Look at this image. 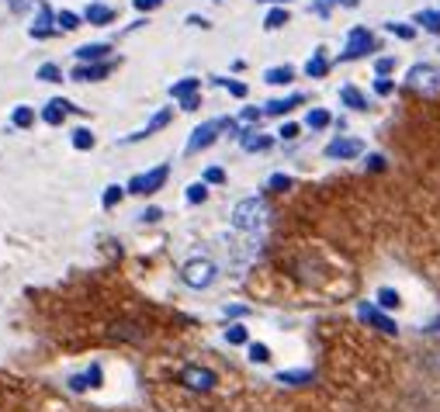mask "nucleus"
<instances>
[{
    "label": "nucleus",
    "instance_id": "nucleus-1",
    "mask_svg": "<svg viewBox=\"0 0 440 412\" xmlns=\"http://www.w3.org/2000/svg\"><path fill=\"white\" fill-rule=\"evenodd\" d=\"M267 218V205L260 198H243L239 205L233 208V226L239 232H257Z\"/></svg>",
    "mask_w": 440,
    "mask_h": 412
},
{
    "label": "nucleus",
    "instance_id": "nucleus-2",
    "mask_svg": "<svg viewBox=\"0 0 440 412\" xmlns=\"http://www.w3.org/2000/svg\"><path fill=\"white\" fill-rule=\"evenodd\" d=\"M371 52H378V38L364 25H357V28H350V35H347V49L340 52V63L364 59V56H371Z\"/></svg>",
    "mask_w": 440,
    "mask_h": 412
},
{
    "label": "nucleus",
    "instance_id": "nucleus-3",
    "mask_svg": "<svg viewBox=\"0 0 440 412\" xmlns=\"http://www.w3.org/2000/svg\"><path fill=\"white\" fill-rule=\"evenodd\" d=\"M167 177H170V167H167V163H156L153 170H146V174H135L125 191H129V194H142V198H146V194H156V191L167 184Z\"/></svg>",
    "mask_w": 440,
    "mask_h": 412
},
{
    "label": "nucleus",
    "instance_id": "nucleus-4",
    "mask_svg": "<svg viewBox=\"0 0 440 412\" xmlns=\"http://www.w3.org/2000/svg\"><path fill=\"white\" fill-rule=\"evenodd\" d=\"M406 87L419 90V94H437L440 90V70L434 63H416L413 70L406 73Z\"/></svg>",
    "mask_w": 440,
    "mask_h": 412
},
{
    "label": "nucleus",
    "instance_id": "nucleus-5",
    "mask_svg": "<svg viewBox=\"0 0 440 412\" xmlns=\"http://www.w3.org/2000/svg\"><path fill=\"white\" fill-rule=\"evenodd\" d=\"M215 263L211 260H191V263H184L181 267V281L187 284V287H194V291H201V287H208V284L215 281Z\"/></svg>",
    "mask_w": 440,
    "mask_h": 412
},
{
    "label": "nucleus",
    "instance_id": "nucleus-6",
    "mask_svg": "<svg viewBox=\"0 0 440 412\" xmlns=\"http://www.w3.org/2000/svg\"><path fill=\"white\" fill-rule=\"evenodd\" d=\"M177 385H184L187 391H211L215 388V371L201 367V364H187L177 374Z\"/></svg>",
    "mask_w": 440,
    "mask_h": 412
},
{
    "label": "nucleus",
    "instance_id": "nucleus-7",
    "mask_svg": "<svg viewBox=\"0 0 440 412\" xmlns=\"http://www.w3.org/2000/svg\"><path fill=\"white\" fill-rule=\"evenodd\" d=\"M219 132H222V118L201 122L198 129L191 132V139H187V156H194V153H201V149H208V146L219 139Z\"/></svg>",
    "mask_w": 440,
    "mask_h": 412
},
{
    "label": "nucleus",
    "instance_id": "nucleus-8",
    "mask_svg": "<svg viewBox=\"0 0 440 412\" xmlns=\"http://www.w3.org/2000/svg\"><path fill=\"white\" fill-rule=\"evenodd\" d=\"M357 315H361L364 322H367V326H374V329H382V333H385V336H395V333H399V326H395V319H389L385 312H382V309H374V305H367V302H364V305H357Z\"/></svg>",
    "mask_w": 440,
    "mask_h": 412
},
{
    "label": "nucleus",
    "instance_id": "nucleus-9",
    "mask_svg": "<svg viewBox=\"0 0 440 412\" xmlns=\"http://www.w3.org/2000/svg\"><path fill=\"white\" fill-rule=\"evenodd\" d=\"M170 118H174V107H163V111H156L153 118H150V125H146V129H139V132H132V135H125L122 142H125V146H129V142H142V139H150L153 132L167 129V125H170Z\"/></svg>",
    "mask_w": 440,
    "mask_h": 412
},
{
    "label": "nucleus",
    "instance_id": "nucleus-10",
    "mask_svg": "<svg viewBox=\"0 0 440 412\" xmlns=\"http://www.w3.org/2000/svg\"><path fill=\"white\" fill-rule=\"evenodd\" d=\"M59 28H56V14L49 11V4L46 0H38V18H35V25H31V38H49V35H56Z\"/></svg>",
    "mask_w": 440,
    "mask_h": 412
},
{
    "label": "nucleus",
    "instance_id": "nucleus-11",
    "mask_svg": "<svg viewBox=\"0 0 440 412\" xmlns=\"http://www.w3.org/2000/svg\"><path fill=\"white\" fill-rule=\"evenodd\" d=\"M364 153V142L361 139H333L330 146H326V156L330 159H354V156Z\"/></svg>",
    "mask_w": 440,
    "mask_h": 412
},
{
    "label": "nucleus",
    "instance_id": "nucleus-12",
    "mask_svg": "<svg viewBox=\"0 0 440 412\" xmlns=\"http://www.w3.org/2000/svg\"><path fill=\"white\" fill-rule=\"evenodd\" d=\"M111 73V63H77V70L70 77L77 83H94V80H104Z\"/></svg>",
    "mask_w": 440,
    "mask_h": 412
},
{
    "label": "nucleus",
    "instance_id": "nucleus-13",
    "mask_svg": "<svg viewBox=\"0 0 440 412\" xmlns=\"http://www.w3.org/2000/svg\"><path fill=\"white\" fill-rule=\"evenodd\" d=\"M239 146H243L246 153H267V149L274 146V139L263 135V132H257V129H246L243 135H239Z\"/></svg>",
    "mask_w": 440,
    "mask_h": 412
},
{
    "label": "nucleus",
    "instance_id": "nucleus-14",
    "mask_svg": "<svg viewBox=\"0 0 440 412\" xmlns=\"http://www.w3.org/2000/svg\"><path fill=\"white\" fill-rule=\"evenodd\" d=\"M298 104H305V97L302 94H288V97H274V101L263 104V115H274V118H281V115H288L291 107H298Z\"/></svg>",
    "mask_w": 440,
    "mask_h": 412
},
{
    "label": "nucleus",
    "instance_id": "nucleus-15",
    "mask_svg": "<svg viewBox=\"0 0 440 412\" xmlns=\"http://www.w3.org/2000/svg\"><path fill=\"white\" fill-rule=\"evenodd\" d=\"M108 52H111L108 42H90V46H80L73 56H77L80 63H108Z\"/></svg>",
    "mask_w": 440,
    "mask_h": 412
},
{
    "label": "nucleus",
    "instance_id": "nucleus-16",
    "mask_svg": "<svg viewBox=\"0 0 440 412\" xmlns=\"http://www.w3.org/2000/svg\"><path fill=\"white\" fill-rule=\"evenodd\" d=\"M83 21H87V25H111V21H115V11H111L108 4H90V7L83 11Z\"/></svg>",
    "mask_w": 440,
    "mask_h": 412
},
{
    "label": "nucleus",
    "instance_id": "nucleus-17",
    "mask_svg": "<svg viewBox=\"0 0 440 412\" xmlns=\"http://www.w3.org/2000/svg\"><path fill=\"white\" fill-rule=\"evenodd\" d=\"M326 73H330V59H326V49H315V52H312V59L305 63V77L323 80Z\"/></svg>",
    "mask_w": 440,
    "mask_h": 412
},
{
    "label": "nucleus",
    "instance_id": "nucleus-18",
    "mask_svg": "<svg viewBox=\"0 0 440 412\" xmlns=\"http://www.w3.org/2000/svg\"><path fill=\"white\" fill-rule=\"evenodd\" d=\"M198 90H201V80L184 77V80H177V83L170 87V97H174V101H184V97H191V94H198Z\"/></svg>",
    "mask_w": 440,
    "mask_h": 412
},
{
    "label": "nucleus",
    "instance_id": "nucleus-19",
    "mask_svg": "<svg viewBox=\"0 0 440 412\" xmlns=\"http://www.w3.org/2000/svg\"><path fill=\"white\" fill-rule=\"evenodd\" d=\"M340 101L347 104L350 111H367V97H364L357 87H350V83H347V87H340Z\"/></svg>",
    "mask_w": 440,
    "mask_h": 412
},
{
    "label": "nucleus",
    "instance_id": "nucleus-20",
    "mask_svg": "<svg viewBox=\"0 0 440 412\" xmlns=\"http://www.w3.org/2000/svg\"><path fill=\"white\" fill-rule=\"evenodd\" d=\"M295 80V70L291 66H271L267 73H263V83H271V87H285Z\"/></svg>",
    "mask_w": 440,
    "mask_h": 412
},
{
    "label": "nucleus",
    "instance_id": "nucleus-21",
    "mask_svg": "<svg viewBox=\"0 0 440 412\" xmlns=\"http://www.w3.org/2000/svg\"><path fill=\"white\" fill-rule=\"evenodd\" d=\"M11 125H14V129H31V125H35V111H31L28 104H18V107L11 111Z\"/></svg>",
    "mask_w": 440,
    "mask_h": 412
},
{
    "label": "nucleus",
    "instance_id": "nucleus-22",
    "mask_svg": "<svg viewBox=\"0 0 440 412\" xmlns=\"http://www.w3.org/2000/svg\"><path fill=\"white\" fill-rule=\"evenodd\" d=\"M278 381H281V385H312L315 374H312V371H281Z\"/></svg>",
    "mask_w": 440,
    "mask_h": 412
},
{
    "label": "nucleus",
    "instance_id": "nucleus-23",
    "mask_svg": "<svg viewBox=\"0 0 440 412\" xmlns=\"http://www.w3.org/2000/svg\"><path fill=\"white\" fill-rule=\"evenodd\" d=\"M288 21H291V18H288L285 7H271L267 18H263V28H267V31H278V28H285Z\"/></svg>",
    "mask_w": 440,
    "mask_h": 412
},
{
    "label": "nucleus",
    "instance_id": "nucleus-24",
    "mask_svg": "<svg viewBox=\"0 0 440 412\" xmlns=\"http://www.w3.org/2000/svg\"><path fill=\"white\" fill-rule=\"evenodd\" d=\"M330 122H333V118H330V111H326V107H312L309 115H305V125H309V129H330Z\"/></svg>",
    "mask_w": 440,
    "mask_h": 412
},
{
    "label": "nucleus",
    "instance_id": "nucleus-25",
    "mask_svg": "<svg viewBox=\"0 0 440 412\" xmlns=\"http://www.w3.org/2000/svg\"><path fill=\"white\" fill-rule=\"evenodd\" d=\"M413 21L416 25H423L430 35H440V11H419Z\"/></svg>",
    "mask_w": 440,
    "mask_h": 412
},
{
    "label": "nucleus",
    "instance_id": "nucleus-26",
    "mask_svg": "<svg viewBox=\"0 0 440 412\" xmlns=\"http://www.w3.org/2000/svg\"><path fill=\"white\" fill-rule=\"evenodd\" d=\"M94 146H98V139H94V132H90V129H77V132H73V149L87 153V149H94Z\"/></svg>",
    "mask_w": 440,
    "mask_h": 412
},
{
    "label": "nucleus",
    "instance_id": "nucleus-27",
    "mask_svg": "<svg viewBox=\"0 0 440 412\" xmlns=\"http://www.w3.org/2000/svg\"><path fill=\"white\" fill-rule=\"evenodd\" d=\"M80 21H83V18L73 14V11H59V14H56V28H59V31H77Z\"/></svg>",
    "mask_w": 440,
    "mask_h": 412
},
{
    "label": "nucleus",
    "instance_id": "nucleus-28",
    "mask_svg": "<svg viewBox=\"0 0 440 412\" xmlns=\"http://www.w3.org/2000/svg\"><path fill=\"white\" fill-rule=\"evenodd\" d=\"M399 305H402V298L395 287H378V309H399Z\"/></svg>",
    "mask_w": 440,
    "mask_h": 412
},
{
    "label": "nucleus",
    "instance_id": "nucleus-29",
    "mask_svg": "<svg viewBox=\"0 0 440 412\" xmlns=\"http://www.w3.org/2000/svg\"><path fill=\"white\" fill-rule=\"evenodd\" d=\"M385 31H392V35H395V38H402V42H413V38H416V28L406 25V21H389V25H385Z\"/></svg>",
    "mask_w": 440,
    "mask_h": 412
},
{
    "label": "nucleus",
    "instance_id": "nucleus-30",
    "mask_svg": "<svg viewBox=\"0 0 440 412\" xmlns=\"http://www.w3.org/2000/svg\"><path fill=\"white\" fill-rule=\"evenodd\" d=\"M35 77H38V80H46V83H63V70H59L56 63H42Z\"/></svg>",
    "mask_w": 440,
    "mask_h": 412
},
{
    "label": "nucleus",
    "instance_id": "nucleus-31",
    "mask_svg": "<svg viewBox=\"0 0 440 412\" xmlns=\"http://www.w3.org/2000/svg\"><path fill=\"white\" fill-rule=\"evenodd\" d=\"M125 194H129L125 187H118V184H111V187H104L101 205H104V208H115V205H118V201H122V198H125Z\"/></svg>",
    "mask_w": 440,
    "mask_h": 412
},
{
    "label": "nucleus",
    "instance_id": "nucleus-32",
    "mask_svg": "<svg viewBox=\"0 0 440 412\" xmlns=\"http://www.w3.org/2000/svg\"><path fill=\"white\" fill-rule=\"evenodd\" d=\"M191 205H201V201H208V184L205 181H198V184H191L187 187V194H184Z\"/></svg>",
    "mask_w": 440,
    "mask_h": 412
},
{
    "label": "nucleus",
    "instance_id": "nucleus-33",
    "mask_svg": "<svg viewBox=\"0 0 440 412\" xmlns=\"http://www.w3.org/2000/svg\"><path fill=\"white\" fill-rule=\"evenodd\" d=\"M246 339H250V333H246V326H239V322L226 329V343H229V347H243Z\"/></svg>",
    "mask_w": 440,
    "mask_h": 412
},
{
    "label": "nucleus",
    "instance_id": "nucleus-34",
    "mask_svg": "<svg viewBox=\"0 0 440 412\" xmlns=\"http://www.w3.org/2000/svg\"><path fill=\"white\" fill-rule=\"evenodd\" d=\"M215 83H219V87H226V90H229V94H233V97H246V94H250V87H246V83H239V80H226V77H215Z\"/></svg>",
    "mask_w": 440,
    "mask_h": 412
},
{
    "label": "nucleus",
    "instance_id": "nucleus-35",
    "mask_svg": "<svg viewBox=\"0 0 440 412\" xmlns=\"http://www.w3.org/2000/svg\"><path fill=\"white\" fill-rule=\"evenodd\" d=\"M250 361H253V364H267V361H271V347H267V343H250Z\"/></svg>",
    "mask_w": 440,
    "mask_h": 412
},
{
    "label": "nucleus",
    "instance_id": "nucleus-36",
    "mask_svg": "<svg viewBox=\"0 0 440 412\" xmlns=\"http://www.w3.org/2000/svg\"><path fill=\"white\" fill-rule=\"evenodd\" d=\"M337 4L340 0H312V14H315V18H330Z\"/></svg>",
    "mask_w": 440,
    "mask_h": 412
},
{
    "label": "nucleus",
    "instance_id": "nucleus-37",
    "mask_svg": "<svg viewBox=\"0 0 440 412\" xmlns=\"http://www.w3.org/2000/svg\"><path fill=\"white\" fill-rule=\"evenodd\" d=\"M115 336H122V339H142L135 322H118V326H115Z\"/></svg>",
    "mask_w": 440,
    "mask_h": 412
},
{
    "label": "nucleus",
    "instance_id": "nucleus-38",
    "mask_svg": "<svg viewBox=\"0 0 440 412\" xmlns=\"http://www.w3.org/2000/svg\"><path fill=\"white\" fill-rule=\"evenodd\" d=\"M291 177H288V174H274V177H271V181H267V191H291Z\"/></svg>",
    "mask_w": 440,
    "mask_h": 412
},
{
    "label": "nucleus",
    "instance_id": "nucleus-39",
    "mask_svg": "<svg viewBox=\"0 0 440 412\" xmlns=\"http://www.w3.org/2000/svg\"><path fill=\"white\" fill-rule=\"evenodd\" d=\"M374 94H378V97H392V94H395V83H392L389 77H378L374 80Z\"/></svg>",
    "mask_w": 440,
    "mask_h": 412
},
{
    "label": "nucleus",
    "instance_id": "nucleus-40",
    "mask_svg": "<svg viewBox=\"0 0 440 412\" xmlns=\"http://www.w3.org/2000/svg\"><path fill=\"white\" fill-rule=\"evenodd\" d=\"M278 135H281V139H285V142H295V139H298V135H302V129H298V125H295V122H285V125H281V129H278Z\"/></svg>",
    "mask_w": 440,
    "mask_h": 412
},
{
    "label": "nucleus",
    "instance_id": "nucleus-41",
    "mask_svg": "<svg viewBox=\"0 0 440 412\" xmlns=\"http://www.w3.org/2000/svg\"><path fill=\"white\" fill-rule=\"evenodd\" d=\"M205 184H226V170H222V167H208Z\"/></svg>",
    "mask_w": 440,
    "mask_h": 412
},
{
    "label": "nucleus",
    "instance_id": "nucleus-42",
    "mask_svg": "<svg viewBox=\"0 0 440 412\" xmlns=\"http://www.w3.org/2000/svg\"><path fill=\"white\" fill-rule=\"evenodd\" d=\"M392 70H395V59H392V56H385V59L374 63V73H378V77H389Z\"/></svg>",
    "mask_w": 440,
    "mask_h": 412
},
{
    "label": "nucleus",
    "instance_id": "nucleus-43",
    "mask_svg": "<svg viewBox=\"0 0 440 412\" xmlns=\"http://www.w3.org/2000/svg\"><path fill=\"white\" fill-rule=\"evenodd\" d=\"M260 115H263V107H243V115H239V118H243L246 125H257Z\"/></svg>",
    "mask_w": 440,
    "mask_h": 412
},
{
    "label": "nucleus",
    "instance_id": "nucleus-44",
    "mask_svg": "<svg viewBox=\"0 0 440 412\" xmlns=\"http://www.w3.org/2000/svg\"><path fill=\"white\" fill-rule=\"evenodd\" d=\"M70 388H73V391H87V388H94V385H90L87 374H73V378H70Z\"/></svg>",
    "mask_w": 440,
    "mask_h": 412
},
{
    "label": "nucleus",
    "instance_id": "nucleus-45",
    "mask_svg": "<svg viewBox=\"0 0 440 412\" xmlns=\"http://www.w3.org/2000/svg\"><path fill=\"white\" fill-rule=\"evenodd\" d=\"M367 170H371V174H382V170H385V156L371 153L367 156Z\"/></svg>",
    "mask_w": 440,
    "mask_h": 412
},
{
    "label": "nucleus",
    "instance_id": "nucleus-46",
    "mask_svg": "<svg viewBox=\"0 0 440 412\" xmlns=\"http://www.w3.org/2000/svg\"><path fill=\"white\" fill-rule=\"evenodd\" d=\"M135 4V11H156V7H163V0H132Z\"/></svg>",
    "mask_w": 440,
    "mask_h": 412
},
{
    "label": "nucleus",
    "instance_id": "nucleus-47",
    "mask_svg": "<svg viewBox=\"0 0 440 412\" xmlns=\"http://www.w3.org/2000/svg\"><path fill=\"white\" fill-rule=\"evenodd\" d=\"M198 104H201V94H191V97H184L181 101V111H194Z\"/></svg>",
    "mask_w": 440,
    "mask_h": 412
},
{
    "label": "nucleus",
    "instance_id": "nucleus-48",
    "mask_svg": "<svg viewBox=\"0 0 440 412\" xmlns=\"http://www.w3.org/2000/svg\"><path fill=\"white\" fill-rule=\"evenodd\" d=\"M139 218H142V222H159V218H163V211H159V208H146Z\"/></svg>",
    "mask_w": 440,
    "mask_h": 412
},
{
    "label": "nucleus",
    "instance_id": "nucleus-49",
    "mask_svg": "<svg viewBox=\"0 0 440 412\" xmlns=\"http://www.w3.org/2000/svg\"><path fill=\"white\" fill-rule=\"evenodd\" d=\"M246 305H226V315H229V319H243V315H246Z\"/></svg>",
    "mask_w": 440,
    "mask_h": 412
},
{
    "label": "nucleus",
    "instance_id": "nucleus-50",
    "mask_svg": "<svg viewBox=\"0 0 440 412\" xmlns=\"http://www.w3.org/2000/svg\"><path fill=\"white\" fill-rule=\"evenodd\" d=\"M87 378H90V385H94V388L101 385V364H94V367L87 371Z\"/></svg>",
    "mask_w": 440,
    "mask_h": 412
},
{
    "label": "nucleus",
    "instance_id": "nucleus-51",
    "mask_svg": "<svg viewBox=\"0 0 440 412\" xmlns=\"http://www.w3.org/2000/svg\"><path fill=\"white\" fill-rule=\"evenodd\" d=\"M187 25H194V28H208V21H205V18H198V14H191V18H187Z\"/></svg>",
    "mask_w": 440,
    "mask_h": 412
},
{
    "label": "nucleus",
    "instance_id": "nucleus-52",
    "mask_svg": "<svg viewBox=\"0 0 440 412\" xmlns=\"http://www.w3.org/2000/svg\"><path fill=\"white\" fill-rule=\"evenodd\" d=\"M263 4H274V7H285V4H291V0H263Z\"/></svg>",
    "mask_w": 440,
    "mask_h": 412
},
{
    "label": "nucleus",
    "instance_id": "nucleus-53",
    "mask_svg": "<svg viewBox=\"0 0 440 412\" xmlns=\"http://www.w3.org/2000/svg\"><path fill=\"white\" fill-rule=\"evenodd\" d=\"M340 4H343V7H357L361 0H340Z\"/></svg>",
    "mask_w": 440,
    "mask_h": 412
},
{
    "label": "nucleus",
    "instance_id": "nucleus-54",
    "mask_svg": "<svg viewBox=\"0 0 440 412\" xmlns=\"http://www.w3.org/2000/svg\"><path fill=\"white\" fill-rule=\"evenodd\" d=\"M215 4H222V0H215Z\"/></svg>",
    "mask_w": 440,
    "mask_h": 412
}]
</instances>
